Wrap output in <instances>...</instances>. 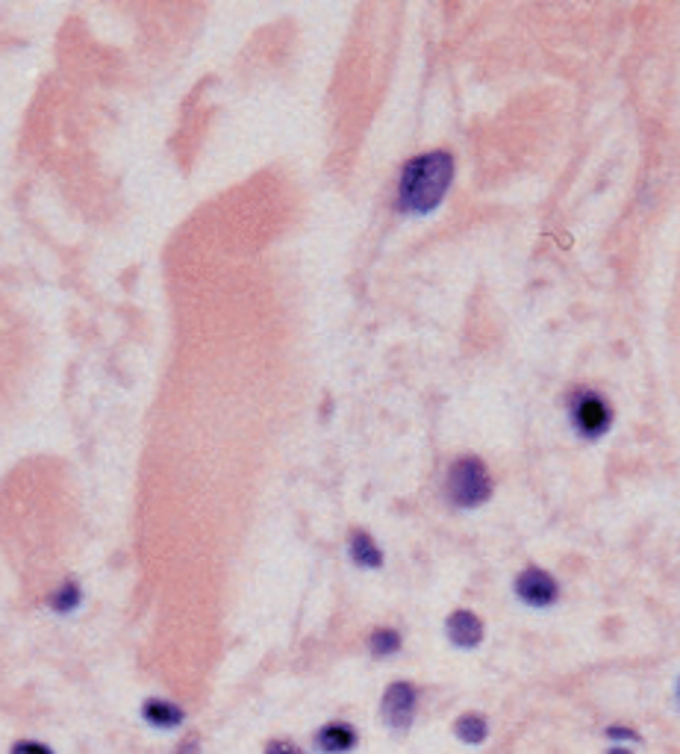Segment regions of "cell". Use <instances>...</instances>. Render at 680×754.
<instances>
[{"label":"cell","mask_w":680,"mask_h":754,"mask_svg":"<svg viewBox=\"0 0 680 754\" xmlns=\"http://www.w3.org/2000/svg\"><path fill=\"white\" fill-rule=\"evenodd\" d=\"M454 171H457V165L448 151H427L421 157H413L401 171L398 207L413 216L433 213L445 201V195L454 183Z\"/></svg>","instance_id":"1"},{"label":"cell","mask_w":680,"mask_h":754,"mask_svg":"<svg viewBox=\"0 0 680 754\" xmlns=\"http://www.w3.org/2000/svg\"><path fill=\"white\" fill-rule=\"evenodd\" d=\"M448 495L457 507L471 510L492 498V475L480 457H460L448 472Z\"/></svg>","instance_id":"2"},{"label":"cell","mask_w":680,"mask_h":754,"mask_svg":"<svg viewBox=\"0 0 680 754\" xmlns=\"http://www.w3.org/2000/svg\"><path fill=\"white\" fill-rule=\"evenodd\" d=\"M572 416H575L577 431L589 439H598L604 433L610 431V422H613V410L610 404L598 395V392H577L575 404H572Z\"/></svg>","instance_id":"3"},{"label":"cell","mask_w":680,"mask_h":754,"mask_svg":"<svg viewBox=\"0 0 680 754\" xmlns=\"http://www.w3.org/2000/svg\"><path fill=\"white\" fill-rule=\"evenodd\" d=\"M416 707H419V693H416V687L407 684V681L389 684L386 693H383V701H380L383 722H386L389 728H398V731H404V728L413 725Z\"/></svg>","instance_id":"4"},{"label":"cell","mask_w":680,"mask_h":754,"mask_svg":"<svg viewBox=\"0 0 680 754\" xmlns=\"http://www.w3.org/2000/svg\"><path fill=\"white\" fill-rule=\"evenodd\" d=\"M516 593L530 607H551L560 598V587H557V581H554L551 572L530 566V569H524L522 575L516 578Z\"/></svg>","instance_id":"5"},{"label":"cell","mask_w":680,"mask_h":754,"mask_svg":"<svg viewBox=\"0 0 680 754\" xmlns=\"http://www.w3.org/2000/svg\"><path fill=\"white\" fill-rule=\"evenodd\" d=\"M448 640L460 648L480 646L483 640V622L471 610H457L448 616Z\"/></svg>","instance_id":"6"},{"label":"cell","mask_w":680,"mask_h":754,"mask_svg":"<svg viewBox=\"0 0 680 754\" xmlns=\"http://www.w3.org/2000/svg\"><path fill=\"white\" fill-rule=\"evenodd\" d=\"M315 746L324 754H345L357 746V731L348 722H330L315 734Z\"/></svg>","instance_id":"7"},{"label":"cell","mask_w":680,"mask_h":754,"mask_svg":"<svg viewBox=\"0 0 680 754\" xmlns=\"http://www.w3.org/2000/svg\"><path fill=\"white\" fill-rule=\"evenodd\" d=\"M142 716L151 728H159V731H168V728H177L183 725L186 713L183 707H177L174 701L168 699H148L142 704Z\"/></svg>","instance_id":"8"},{"label":"cell","mask_w":680,"mask_h":754,"mask_svg":"<svg viewBox=\"0 0 680 754\" xmlns=\"http://www.w3.org/2000/svg\"><path fill=\"white\" fill-rule=\"evenodd\" d=\"M348 548H351V560L357 566H363V569H380L383 566V551L377 548V542L368 537L366 531H354Z\"/></svg>","instance_id":"9"},{"label":"cell","mask_w":680,"mask_h":754,"mask_svg":"<svg viewBox=\"0 0 680 754\" xmlns=\"http://www.w3.org/2000/svg\"><path fill=\"white\" fill-rule=\"evenodd\" d=\"M454 734H457L466 746H480V743L489 737V722H486V716H480V713H466V716L457 719Z\"/></svg>","instance_id":"10"},{"label":"cell","mask_w":680,"mask_h":754,"mask_svg":"<svg viewBox=\"0 0 680 754\" xmlns=\"http://www.w3.org/2000/svg\"><path fill=\"white\" fill-rule=\"evenodd\" d=\"M368 648H371L374 657H389V654H395V651L401 648V634L392 631V628H380V631L371 634Z\"/></svg>","instance_id":"11"},{"label":"cell","mask_w":680,"mask_h":754,"mask_svg":"<svg viewBox=\"0 0 680 754\" xmlns=\"http://www.w3.org/2000/svg\"><path fill=\"white\" fill-rule=\"evenodd\" d=\"M77 604H80V590H77V584H62L51 598V607L56 613H71Z\"/></svg>","instance_id":"12"},{"label":"cell","mask_w":680,"mask_h":754,"mask_svg":"<svg viewBox=\"0 0 680 754\" xmlns=\"http://www.w3.org/2000/svg\"><path fill=\"white\" fill-rule=\"evenodd\" d=\"M9 754H53V749H48L45 743H36V740H21L12 746Z\"/></svg>","instance_id":"13"},{"label":"cell","mask_w":680,"mask_h":754,"mask_svg":"<svg viewBox=\"0 0 680 754\" xmlns=\"http://www.w3.org/2000/svg\"><path fill=\"white\" fill-rule=\"evenodd\" d=\"M607 737H610V740H616V743H622V740L636 743V740H639V737H636V731H630V728H607Z\"/></svg>","instance_id":"14"},{"label":"cell","mask_w":680,"mask_h":754,"mask_svg":"<svg viewBox=\"0 0 680 754\" xmlns=\"http://www.w3.org/2000/svg\"><path fill=\"white\" fill-rule=\"evenodd\" d=\"M265 754H304V752H301V749H295L292 743H280V740H277V743H271V746L265 749Z\"/></svg>","instance_id":"15"},{"label":"cell","mask_w":680,"mask_h":754,"mask_svg":"<svg viewBox=\"0 0 680 754\" xmlns=\"http://www.w3.org/2000/svg\"><path fill=\"white\" fill-rule=\"evenodd\" d=\"M177 754H201V746H198V740L192 737V740H186V743L180 746V752Z\"/></svg>","instance_id":"16"},{"label":"cell","mask_w":680,"mask_h":754,"mask_svg":"<svg viewBox=\"0 0 680 754\" xmlns=\"http://www.w3.org/2000/svg\"><path fill=\"white\" fill-rule=\"evenodd\" d=\"M607 754H633V752H630V749H622V746H616V749H610Z\"/></svg>","instance_id":"17"}]
</instances>
